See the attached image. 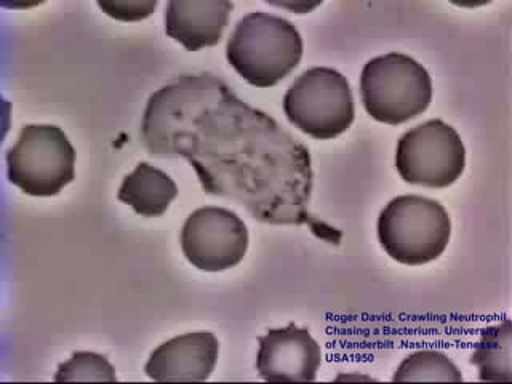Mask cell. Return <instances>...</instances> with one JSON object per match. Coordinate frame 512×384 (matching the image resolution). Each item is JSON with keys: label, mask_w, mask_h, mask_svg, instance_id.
<instances>
[{"label": "cell", "mask_w": 512, "mask_h": 384, "mask_svg": "<svg viewBox=\"0 0 512 384\" xmlns=\"http://www.w3.org/2000/svg\"><path fill=\"white\" fill-rule=\"evenodd\" d=\"M220 343L212 332L176 336L160 344L144 367L146 375L162 383L205 381L215 370Z\"/></svg>", "instance_id": "cell-10"}, {"label": "cell", "mask_w": 512, "mask_h": 384, "mask_svg": "<svg viewBox=\"0 0 512 384\" xmlns=\"http://www.w3.org/2000/svg\"><path fill=\"white\" fill-rule=\"evenodd\" d=\"M234 5L228 0H170L165 32L188 52L220 44Z\"/></svg>", "instance_id": "cell-11"}, {"label": "cell", "mask_w": 512, "mask_h": 384, "mask_svg": "<svg viewBox=\"0 0 512 384\" xmlns=\"http://www.w3.org/2000/svg\"><path fill=\"white\" fill-rule=\"evenodd\" d=\"M226 56L248 84L274 87L300 64L303 39L285 18L264 12L248 13L237 21L226 45Z\"/></svg>", "instance_id": "cell-2"}, {"label": "cell", "mask_w": 512, "mask_h": 384, "mask_svg": "<svg viewBox=\"0 0 512 384\" xmlns=\"http://www.w3.org/2000/svg\"><path fill=\"white\" fill-rule=\"evenodd\" d=\"M279 5V7H287L290 8V10H293L295 13H306L309 12V10H312V8L317 7L319 4H295V5H288V4H274Z\"/></svg>", "instance_id": "cell-17"}, {"label": "cell", "mask_w": 512, "mask_h": 384, "mask_svg": "<svg viewBox=\"0 0 512 384\" xmlns=\"http://www.w3.org/2000/svg\"><path fill=\"white\" fill-rule=\"evenodd\" d=\"M176 196L178 186L167 173L148 162H140L125 176L117 199L130 205L138 215L156 218L167 212Z\"/></svg>", "instance_id": "cell-12"}, {"label": "cell", "mask_w": 512, "mask_h": 384, "mask_svg": "<svg viewBox=\"0 0 512 384\" xmlns=\"http://www.w3.org/2000/svg\"><path fill=\"white\" fill-rule=\"evenodd\" d=\"M256 370L269 383H312L322 364L319 343L308 328L288 324L258 338Z\"/></svg>", "instance_id": "cell-9"}, {"label": "cell", "mask_w": 512, "mask_h": 384, "mask_svg": "<svg viewBox=\"0 0 512 384\" xmlns=\"http://www.w3.org/2000/svg\"><path fill=\"white\" fill-rule=\"evenodd\" d=\"M141 138L151 156L188 160L207 194L237 202L255 220L309 226L340 244L341 232L309 212V149L212 72L183 74L152 93Z\"/></svg>", "instance_id": "cell-1"}, {"label": "cell", "mask_w": 512, "mask_h": 384, "mask_svg": "<svg viewBox=\"0 0 512 384\" xmlns=\"http://www.w3.org/2000/svg\"><path fill=\"white\" fill-rule=\"evenodd\" d=\"M466 167V149L452 125L434 119L400 136L396 168L402 180L424 188L452 186Z\"/></svg>", "instance_id": "cell-7"}, {"label": "cell", "mask_w": 512, "mask_h": 384, "mask_svg": "<svg viewBox=\"0 0 512 384\" xmlns=\"http://www.w3.org/2000/svg\"><path fill=\"white\" fill-rule=\"evenodd\" d=\"M56 383L64 381H117L116 368L112 367L108 357L96 352H74L68 362L58 367L55 373Z\"/></svg>", "instance_id": "cell-15"}, {"label": "cell", "mask_w": 512, "mask_h": 384, "mask_svg": "<svg viewBox=\"0 0 512 384\" xmlns=\"http://www.w3.org/2000/svg\"><path fill=\"white\" fill-rule=\"evenodd\" d=\"M106 15L119 21L146 20L157 8V0H98Z\"/></svg>", "instance_id": "cell-16"}, {"label": "cell", "mask_w": 512, "mask_h": 384, "mask_svg": "<svg viewBox=\"0 0 512 384\" xmlns=\"http://www.w3.org/2000/svg\"><path fill=\"white\" fill-rule=\"evenodd\" d=\"M471 364L479 368L480 381H512V324L504 319L501 324L485 328L480 335Z\"/></svg>", "instance_id": "cell-13"}, {"label": "cell", "mask_w": 512, "mask_h": 384, "mask_svg": "<svg viewBox=\"0 0 512 384\" xmlns=\"http://www.w3.org/2000/svg\"><path fill=\"white\" fill-rule=\"evenodd\" d=\"M76 149L56 125H24L7 151V176L24 194L58 196L76 172Z\"/></svg>", "instance_id": "cell-5"}, {"label": "cell", "mask_w": 512, "mask_h": 384, "mask_svg": "<svg viewBox=\"0 0 512 384\" xmlns=\"http://www.w3.org/2000/svg\"><path fill=\"white\" fill-rule=\"evenodd\" d=\"M452 236L444 205L421 196L392 199L378 218V239L397 263L420 266L439 258Z\"/></svg>", "instance_id": "cell-3"}, {"label": "cell", "mask_w": 512, "mask_h": 384, "mask_svg": "<svg viewBox=\"0 0 512 384\" xmlns=\"http://www.w3.org/2000/svg\"><path fill=\"white\" fill-rule=\"evenodd\" d=\"M284 111L290 124L314 140L343 135L356 116L348 79L330 68L304 71L285 93Z\"/></svg>", "instance_id": "cell-6"}, {"label": "cell", "mask_w": 512, "mask_h": 384, "mask_svg": "<svg viewBox=\"0 0 512 384\" xmlns=\"http://www.w3.org/2000/svg\"><path fill=\"white\" fill-rule=\"evenodd\" d=\"M181 248L186 260L200 271H226L244 260L248 229L228 208H199L184 223Z\"/></svg>", "instance_id": "cell-8"}, {"label": "cell", "mask_w": 512, "mask_h": 384, "mask_svg": "<svg viewBox=\"0 0 512 384\" xmlns=\"http://www.w3.org/2000/svg\"><path fill=\"white\" fill-rule=\"evenodd\" d=\"M392 381H463L460 368L444 352L416 351L399 365Z\"/></svg>", "instance_id": "cell-14"}, {"label": "cell", "mask_w": 512, "mask_h": 384, "mask_svg": "<svg viewBox=\"0 0 512 384\" xmlns=\"http://www.w3.org/2000/svg\"><path fill=\"white\" fill-rule=\"evenodd\" d=\"M360 95L372 119L405 124L421 116L432 100V80L418 61L388 53L368 61L360 74Z\"/></svg>", "instance_id": "cell-4"}]
</instances>
